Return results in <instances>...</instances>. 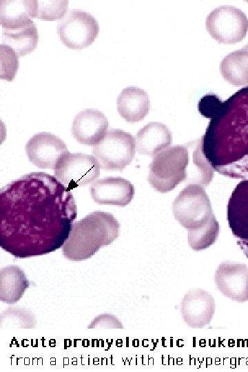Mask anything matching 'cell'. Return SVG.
Listing matches in <instances>:
<instances>
[{"mask_svg":"<svg viewBox=\"0 0 248 372\" xmlns=\"http://www.w3.org/2000/svg\"><path fill=\"white\" fill-rule=\"evenodd\" d=\"M77 209L70 189L55 176L31 172L0 192V245L15 258L54 251L69 237Z\"/></svg>","mask_w":248,"mask_h":372,"instance_id":"cell-1","label":"cell"},{"mask_svg":"<svg viewBox=\"0 0 248 372\" xmlns=\"http://www.w3.org/2000/svg\"><path fill=\"white\" fill-rule=\"evenodd\" d=\"M119 234L120 224L112 214L95 211L73 223L62 247L63 254L74 261L90 258L99 249L115 240Z\"/></svg>","mask_w":248,"mask_h":372,"instance_id":"cell-2","label":"cell"},{"mask_svg":"<svg viewBox=\"0 0 248 372\" xmlns=\"http://www.w3.org/2000/svg\"><path fill=\"white\" fill-rule=\"evenodd\" d=\"M189 155L181 145L168 147L156 154L150 165L148 182L156 191L167 193L187 178Z\"/></svg>","mask_w":248,"mask_h":372,"instance_id":"cell-3","label":"cell"},{"mask_svg":"<svg viewBox=\"0 0 248 372\" xmlns=\"http://www.w3.org/2000/svg\"><path fill=\"white\" fill-rule=\"evenodd\" d=\"M172 211L176 220L187 231L197 229L214 216L204 187L188 184L175 198Z\"/></svg>","mask_w":248,"mask_h":372,"instance_id":"cell-4","label":"cell"},{"mask_svg":"<svg viewBox=\"0 0 248 372\" xmlns=\"http://www.w3.org/2000/svg\"><path fill=\"white\" fill-rule=\"evenodd\" d=\"M135 138L120 129H110L103 139L92 147V154L100 167L107 171H121L133 160Z\"/></svg>","mask_w":248,"mask_h":372,"instance_id":"cell-5","label":"cell"},{"mask_svg":"<svg viewBox=\"0 0 248 372\" xmlns=\"http://www.w3.org/2000/svg\"><path fill=\"white\" fill-rule=\"evenodd\" d=\"M205 25L216 41L233 44L245 37L248 31V19L241 10L225 5L215 8L207 15Z\"/></svg>","mask_w":248,"mask_h":372,"instance_id":"cell-6","label":"cell"},{"mask_svg":"<svg viewBox=\"0 0 248 372\" xmlns=\"http://www.w3.org/2000/svg\"><path fill=\"white\" fill-rule=\"evenodd\" d=\"M99 32L97 20L83 10H70L57 23L61 41L71 49L79 50L91 45Z\"/></svg>","mask_w":248,"mask_h":372,"instance_id":"cell-7","label":"cell"},{"mask_svg":"<svg viewBox=\"0 0 248 372\" xmlns=\"http://www.w3.org/2000/svg\"><path fill=\"white\" fill-rule=\"evenodd\" d=\"M100 165L94 155L68 153L56 164L54 176L65 187L72 189L90 184L100 174Z\"/></svg>","mask_w":248,"mask_h":372,"instance_id":"cell-8","label":"cell"},{"mask_svg":"<svg viewBox=\"0 0 248 372\" xmlns=\"http://www.w3.org/2000/svg\"><path fill=\"white\" fill-rule=\"evenodd\" d=\"M29 161L41 169H54L59 160L69 153L64 141L50 132L32 136L25 146Z\"/></svg>","mask_w":248,"mask_h":372,"instance_id":"cell-9","label":"cell"},{"mask_svg":"<svg viewBox=\"0 0 248 372\" xmlns=\"http://www.w3.org/2000/svg\"><path fill=\"white\" fill-rule=\"evenodd\" d=\"M214 282L219 291L231 300L248 301V267L244 263H220L214 275Z\"/></svg>","mask_w":248,"mask_h":372,"instance_id":"cell-10","label":"cell"},{"mask_svg":"<svg viewBox=\"0 0 248 372\" xmlns=\"http://www.w3.org/2000/svg\"><path fill=\"white\" fill-rule=\"evenodd\" d=\"M215 307V301L211 293L196 289L189 291L184 296L180 304V313L187 326L200 329L209 324Z\"/></svg>","mask_w":248,"mask_h":372,"instance_id":"cell-11","label":"cell"},{"mask_svg":"<svg viewBox=\"0 0 248 372\" xmlns=\"http://www.w3.org/2000/svg\"><path fill=\"white\" fill-rule=\"evenodd\" d=\"M93 200L100 205L124 207L134 198L135 189L131 182L119 176H108L96 180L90 186Z\"/></svg>","mask_w":248,"mask_h":372,"instance_id":"cell-12","label":"cell"},{"mask_svg":"<svg viewBox=\"0 0 248 372\" xmlns=\"http://www.w3.org/2000/svg\"><path fill=\"white\" fill-rule=\"evenodd\" d=\"M108 127V120L103 112L96 109H85L75 116L72 134L79 143L94 145L105 136Z\"/></svg>","mask_w":248,"mask_h":372,"instance_id":"cell-13","label":"cell"},{"mask_svg":"<svg viewBox=\"0 0 248 372\" xmlns=\"http://www.w3.org/2000/svg\"><path fill=\"white\" fill-rule=\"evenodd\" d=\"M227 218L238 242L248 240V180L240 182L228 204Z\"/></svg>","mask_w":248,"mask_h":372,"instance_id":"cell-14","label":"cell"},{"mask_svg":"<svg viewBox=\"0 0 248 372\" xmlns=\"http://www.w3.org/2000/svg\"><path fill=\"white\" fill-rule=\"evenodd\" d=\"M136 149L140 154L154 156L169 147L172 135L169 128L160 122H150L138 131Z\"/></svg>","mask_w":248,"mask_h":372,"instance_id":"cell-15","label":"cell"},{"mask_svg":"<svg viewBox=\"0 0 248 372\" xmlns=\"http://www.w3.org/2000/svg\"><path fill=\"white\" fill-rule=\"evenodd\" d=\"M149 98L145 90L136 86L124 88L117 98V110L130 123L142 121L148 114Z\"/></svg>","mask_w":248,"mask_h":372,"instance_id":"cell-16","label":"cell"},{"mask_svg":"<svg viewBox=\"0 0 248 372\" xmlns=\"http://www.w3.org/2000/svg\"><path fill=\"white\" fill-rule=\"evenodd\" d=\"M36 0H1L0 22L3 29L12 30L32 21Z\"/></svg>","mask_w":248,"mask_h":372,"instance_id":"cell-17","label":"cell"},{"mask_svg":"<svg viewBox=\"0 0 248 372\" xmlns=\"http://www.w3.org/2000/svg\"><path fill=\"white\" fill-rule=\"evenodd\" d=\"M39 41V32L32 21L25 25L12 30L2 29V43L12 48L19 56L33 51Z\"/></svg>","mask_w":248,"mask_h":372,"instance_id":"cell-18","label":"cell"},{"mask_svg":"<svg viewBox=\"0 0 248 372\" xmlns=\"http://www.w3.org/2000/svg\"><path fill=\"white\" fill-rule=\"evenodd\" d=\"M220 71L225 80L233 85H248V50L243 47L225 56L220 62Z\"/></svg>","mask_w":248,"mask_h":372,"instance_id":"cell-19","label":"cell"},{"mask_svg":"<svg viewBox=\"0 0 248 372\" xmlns=\"http://www.w3.org/2000/svg\"><path fill=\"white\" fill-rule=\"evenodd\" d=\"M1 300L14 303L23 296L30 282L23 270L16 265H10L1 270Z\"/></svg>","mask_w":248,"mask_h":372,"instance_id":"cell-20","label":"cell"},{"mask_svg":"<svg viewBox=\"0 0 248 372\" xmlns=\"http://www.w3.org/2000/svg\"><path fill=\"white\" fill-rule=\"evenodd\" d=\"M220 226L215 216L203 227L188 231L187 240L189 247L194 251H201L209 247L217 240Z\"/></svg>","mask_w":248,"mask_h":372,"instance_id":"cell-21","label":"cell"},{"mask_svg":"<svg viewBox=\"0 0 248 372\" xmlns=\"http://www.w3.org/2000/svg\"><path fill=\"white\" fill-rule=\"evenodd\" d=\"M68 0H36L34 18L53 21L61 19L68 12Z\"/></svg>","mask_w":248,"mask_h":372,"instance_id":"cell-22","label":"cell"},{"mask_svg":"<svg viewBox=\"0 0 248 372\" xmlns=\"http://www.w3.org/2000/svg\"><path fill=\"white\" fill-rule=\"evenodd\" d=\"M19 56L10 46L0 45V77L9 81L13 80L19 67Z\"/></svg>","mask_w":248,"mask_h":372,"instance_id":"cell-23","label":"cell"},{"mask_svg":"<svg viewBox=\"0 0 248 372\" xmlns=\"http://www.w3.org/2000/svg\"><path fill=\"white\" fill-rule=\"evenodd\" d=\"M238 244L243 251L244 254L248 258V240L238 242Z\"/></svg>","mask_w":248,"mask_h":372,"instance_id":"cell-24","label":"cell"},{"mask_svg":"<svg viewBox=\"0 0 248 372\" xmlns=\"http://www.w3.org/2000/svg\"><path fill=\"white\" fill-rule=\"evenodd\" d=\"M244 48H247L248 50V44L243 46Z\"/></svg>","mask_w":248,"mask_h":372,"instance_id":"cell-25","label":"cell"}]
</instances>
